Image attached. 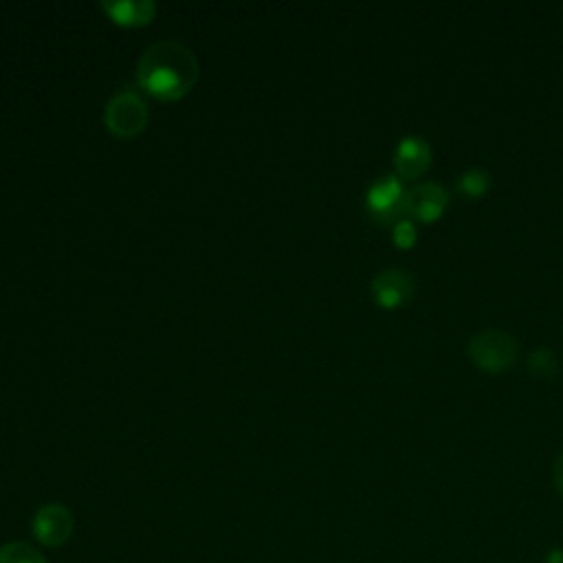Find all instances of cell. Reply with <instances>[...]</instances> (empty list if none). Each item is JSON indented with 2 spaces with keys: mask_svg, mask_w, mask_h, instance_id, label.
I'll return each mask as SVG.
<instances>
[{
  "mask_svg": "<svg viewBox=\"0 0 563 563\" xmlns=\"http://www.w3.org/2000/svg\"><path fill=\"white\" fill-rule=\"evenodd\" d=\"M451 196L445 185L434 181H423L407 190V212L412 218L423 220V223H434L445 214Z\"/></svg>",
  "mask_w": 563,
  "mask_h": 563,
  "instance_id": "cell-7",
  "label": "cell"
},
{
  "mask_svg": "<svg viewBox=\"0 0 563 563\" xmlns=\"http://www.w3.org/2000/svg\"><path fill=\"white\" fill-rule=\"evenodd\" d=\"M150 110L148 104L143 102V97L132 91V88H124V91L115 93L106 102L104 108V124L119 139L135 137L148 126Z\"/></svg>",
  "mask_w": 563,
  "mask_h": 563,
  "instance_id": "cell-3",
  "label": "cell"
},
{
  "mask_svg": "<svg viewBox=\"0 0 563 563\" xmlns=\"http://www.w3.org/2000/svg\"><path fill=\"white\" fill-rule=\"evenodd\" d=\"M392 238L396 242V247L410 249L416 242V227L412 220L405 218V220H401V223H396L394 231H392Z\"/></svg>",
  "mask_w": 563,
  "mask_h": 563,
  "instance_id": "cell-13",
  "label": "cell"
},
{
  "mask_svg": "<svg viewBox=\"0 0 563 563\" xmlns=\"http://www.w3.org/2000/svg\"><path fill=\"white\" fill-rule=\"evenodd\" d=\"M370 293L381 308H399L414 300L416 280L405 269H385L372 278Z\"/></svg>",
  "mask_w": 563,
  "mask_h": 563,
  "instance_id": "cell-6",
  "label": "cell"
},
{
  "mask_svg": "<svg viewBox=\"0 0 563 563\" xmlns=\"http://www.w3.org/2000/svg\"><path fill=\"white\" fill-rule=\"evenodd\" d=\"M0 563H47L38 548L27 542H11L0 548Z\"/></svg>",
  "mask_w": 563,
  "mask_h": 563,
  "instance_id": "cell-11",
  "label": "cell"
},
{
  "mask_svg": "<svg viewBox=\"0 0 563 563\" xmlns=\"http://www.w3.org/2000/svg\"><path fill=\"white\" fill-rule=\"evenodd\" d=\"M553 482H555L557 493L563 498V449L559 451L557 458H555V465H553Z\"/></svg>",
  "mask_w": 563,
  "mask_h": 563,
  "instance_id": "cell-14",
  "label": "cell"
},
{
  "mask_svg": "<svg viewBox=\"0 0 563 563\" xmlns=\"http://www.w3.org/2000/svg\"><path fill=\"white\" fill-rule=\"evenodd\" d=\"M491 174L482 168H469L467 172L460 174L456 183L458 192L467 198H480L491 190Z\"/></svg>",
  "mask_w": 563,
  "mask_h": 563,
  "instance_id": "cell-10",
  "label": "cell"
},
{
  "mask_svg": "<svg viewBox=\"0 0 563 563\" xmlns=\"http://www.w3.org/2000/svg\"><path fill=\"white\" fill-rule=\"evenodd\" d=\"M467 352L473 366H478L482 372L500 374L509 370L520 357V346H517L513 335L498 328H489L480 330L469 339Z\"/></svg>",
  "mask_w": 563,
  "mask_h": 563,
  "instance_id": "cell-2",
  "label": "cell"
},
{
  "mask_svg": "<svg viewBox=\"0 0 563 563\" xmlns=\"http://www.w3.org/2000/svg\"><path fill=\"white\" fill-rule=\"evenodd\" d=\"M102 9L121 27L150 25L157 16V3L152 0H104Z\"/></svg>",
  "mask_w": 563,
  "mask_h": 563,
  "instance_id": "cell-9",
  "label": "cell"
},
{
  "mask_svg": "<svg viewBox=\"0 0 563 563\" xmlns=\"http://www.w3.org/2000/svg\"><path fill=\"white\" fill-rule=\"evenodd\" d=\"M528 370L539 379L555 377L559 370V361L555 357V352L548 348H537L535 352H531V357H528Z\"/></svg>",
  "mask_w": 563,
  "mask_h": 563,
  "instance_id": "cell-12",
  "label": "cell"
},
{
  "mask_svg": "<svg viewBox=\"0 0 563 563\" xmlns=\"http://www.w3.org/2000/svg\"><path fill=\"white\" fill-rule=\"evenodd\" d=\"M366 209L379 225H396L410 218L407 212V190L394 174H385L374 181L366 192Z\"/></svg>",
  "mask_w": 563,
  "mask_h": 563,
  "instance_id": "cell-4",
  "label": "cell"
},
{
  "mask_svg": "<svg viewBox=\"0 0 563 563\" xmlns=\"http://www.w3.org/2000/svg\"><path fill=\"white\" fill-rule=\"evenodd\" d=\"M432 165V148L427 139L418 135H407L394 150V168L401 181H414L423 176Z\"/></svg>",
  "mask_w": 563,
  "mask_h": 563,
  "instance_id": "cell-8",
  "label": "cell"
},
{
  "mask_svg": "<svg viewBox=\"0 0 563 563\" xmlns=\"http://www.w3.org/2000/svg\"><path fill=\"white\" fill-rule=\"evenodd\" d=\"M31 531L42 546L60 548L69 542L75 531V517L64 504H44L33 515Z\"/></svg>",
  "mask_w": 563,
  "mask_h": 563,
  "instance_id": "cell-5",
  "label": "cell"
},
{
  "mask_svg": "<svg viewBox=\"0 0 563 563\" xmlns=\"http://www.w3.org/2000/svg\"><path fill=\"white\" fill-rule=\"evenodd\" d=\"M201 75L196 55L179 40L154 42L137 62L139 86L161 102H176L192 91Z\"/></svg>",
  "mask_w": 563,
  "mask_h": 563,
  "instance_id": "cell-1",
  "label": "cell"
}]
</instances>
